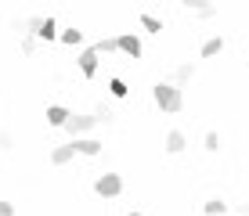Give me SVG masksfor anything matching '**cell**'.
I'll return each instance as SVG.
<instances>
[{
    "label": "cell",
    "mask_w": 249,
    "mask_h": 216,
    "mask_svg": "<svg viewBox=\"0 0 249 216\" xmlns=\"http://www.w3.org/2000/svg\"><path fill=\"white\" fill-rule=\"evenodd\" d=\"M33 40H58V22L54 18H51V15H47V18H40L36 22V29H33Z\"/></svg>",
    "instance_id": "obj_5"
},
{
    "label": "cell",
    "mask_w": 249,
    "mask_h": 216,
    "mask_svg": "<svg viewBox=\"0 0 249 216\" xmlns=\"http://www.w3.org/2000/svg\"><path fill=\"white\" fill-rule=\"evenodd\" d=\"M11 148H15V137L4 130V133H0V151H11Z\"/></svg>",
    "instance_id": "obj_22"
},
{
    "label": "cell",
    "mask_w": 249,
    "mask_h": 216,
    "mask_svg": "<svg viewBox=\"0 0 249 216\" xmlns=\"http://www.w3.org/2000/svg\"><path fill=\"white\" fill-rule=\"evenodd\" d=\"M94 123H105V126H108V123H116V112H112V108H108V105H105V101H101V105H98V108H94Z\"/></svg>",
    "instance_id": "obj_14"
},
{
    "label": "cell",
    "mask_w": 249,
    "mask_h": 216,
    "mask_svg": "<svg viewBox=\"0 0 249 216\" xmlns=\"http://www.w3.org/2000/svg\"><path fill=\"white\" fill-rule=\"evenodd\" d=\"M116 50H123V54H130V58H141V40L134 36V33H123V36H116Z\"/></svg>",
    "instance_id": "obj_4"
},
{
    "label": "cell",
    "mask_w": 249,
    "mask_h": 216,
    "mask_svg": "<svg viewBox=\"0 0 249 216\" xmlns=\"http://www.w3.org/2000/svg\"><path fill=\"white\" fill-rule=\"evenodd\" d=\"M69 116H72V112H69L65 105H51V108H47V123H51V126H65Z\"/></svg>",
    "instance_id": "obj_11"
},
{
    "label": "cell",
    "mask_w": 249,
    "mask_h": 216,
    "mask_svg": "<svg viewBox=\"0 0 249 216\" xmlns=\"http://www.w3.org/2000/svg\"><path fill=\"white\" fill-rule=\"evenodd\" d=\"M80 72L94 80V72H98V54H94V47H83L80 50Z\"/></svg>",
    "instance_id": "obj_6"
},
{
    "label": "cell",
    "mask_w": 249,
    "mask_h": 216,
    "mask_svg": "<svg viewBox=\"0 0 249 216\" xmlns=\"http://www.w3.org/2000/svg\"><path fill=\"white\" fill-rule=\"evenodd\" d=\"M94 126H98V123H94V116H69L62 130H65V133H72V137H83V133H90Z\"/></svg>",
    "instance_id": "obj_3"
},
{
    "label": "cell",
    "mask_w": 249,
    "mask_h": 216,
    "mask_svg": "<svg viewBox=\"0 0 249 216\" xmlns=\"http://www.w3.org/2000/svg\"><path fill=\"white\" fill-rule=\"evenodd\" d=\"M94 54H116V36H105L94 43Z\"/></svg>",
    "instance_id": "obj_17"
},
{
    "label": "cell",
    "mask_w": 249,
    "mask_h": 216,
    "mask_svg": "<svg viewBox=\"0 0 249 216\" xmlns=\"http://www.w3.org/2000/svg\"><path fill=\"white\" fill-rule=\"evenodd\" d=\"M58 40L69 43V47H80V43H83V33H80V29H62V33H58Z\"/></svg>",
    "instance_id": "obj_16"
},
{
    "label": "cell",
    "mask_w": 249,
    "mask_h": 216,
    "mask_svg": "<svg viewBox=\"0 0 249 216\" xmlns=\"http://www.w3.org/2000/svg\"><path fill=\"white\" fill-rule=\"evenodd\" d=\"M33 50H36V40L25 33V36H22V54H25V58H33Z\"/></svg>",
    "instance_id": "obj_21"
},
{
    "label": "cell",
    "mask_w": 249,
    "mask_h": 216,
    "mask_svg": "<svg viewBox=\"0 0 249 216\" xmlns=\"http://www.w3.org/2000/svg\"><path fill=\"white\" fill-rule=\"evenodd\" d=\"M228 209H231V205H228V202H224V198H220V195H213L210 202L202 205V213H206V216H224Z\"/></svg>",
    "instance_id": "obj_10"
},
{
    "label": "cell",
    "mask_w": 249,
    "mask_h": 216,
    "mask_svg": "<svg viewBox=\"0 0 249 216\" xmlns=\"http://www.w3.org/2000/svg\"><path fill=\"white\" fill-rule=\"evenodd\" d=\"M184 7H188V11H195L199 18H213V15H217V7H213V4H202V0H184Z\"/></svg>",
    "instance_id": "obj_12"
},
{
    "label": "cell",
    "mask_w": 249,
    "mask_h": 216,
    "mask_svg": "<svg viewBox=\"0 0 249 216\" xmlns=\"http://www.w3.org/2000/svg\"><path fill=\"white\" fill-rule=\"evenodd\" d=\"M130 216H141V213H130Z\"/></svg>",
    "instance_id": "obj_24"
},
{
    "label": "cell",
    "mask_w": 249,
    "mask_h": 216,
    "mask_svg": "<svg viewBox=\"0 0 249 216\" xmlns=\"http://www.w3.org/2000/svg\"><path fill=\"white\" fill-rule=\"evenodd\" d=\"M0 216H15V205L11 202H0Z\"/></svg>",
    "instance_id": "obj_23"
},
{
    "label": "cell",
    "mask_w": 249,
    "mask_h": 216,
    "mask_svg": "<svg viewBox=\"0 0 249 216\" xmlns=\"http://www.w3.org/2000/svg\"><path fill=\"white\" fill-rule=\"evenodd\" d=\"M137 22L144 25V33H162V22H159V18H152V15H141Z\"/></svg>",
    "instance_id": "obj_18"
},
{
    "label": "cell",
    "mask_w": 249,
    "mask_h": 216,
    "mask_svg": "<svg viewBox=\"0 0 249 216\" xmlns=\"http://www.w3.org/2000/svg\"><path fill=\"white\" fill-rule=\"evenodd\" d=\"M202 148H206V151H220V133H217V130H210V133H206Z\"/></svg>",
    "instance_id": "obj_19"
},
{
    "label": "cell",
    "mask_w": 249,
    "mask_h": 216,
    "mask_svg": "<svg viewBox=\"0 0 249 216\" xmlns=\"http://www.w3.org/2000/svg\"><path fill=\"white\" fill-rule=\"evenodd\" d=\"M94 191H98L101 198H116V195H123V177H119V173H101V177L94 180Z\"/></svg>",
    "instance_id": "obj_2"
},
{
    "label": "cell",
    "mask_w": 249,
    "mask_h": 216,
    "mask_svg": "<svg viewBox=\"0 0 249 216\" xmlns=\"http://www.w3.org/2000/svg\"><path fill=\"white\" fill-rule=\"evenodd\" d=\"M72 151L94 159V155H101V141H94V137H76V141H72Z\"/></svg>",
    "instance_id": "obj_7"
},
{
    "label": "cell",
    "mask_w": 249,
    "mask_h": 216,
    "mask_svg": "<svg viewBox=\"0 0 249 216\" xmlns=\"http://www.w3.org/2000/svg\"><path fill=\"white\" fill-rule=\"evenodd\" d=\"M108 90H112V98H126V94H130V86H126L123 80H108Z\"/></svg>",
    "instance_id": "obj_20"
},
{
    "label": "cell",
    "mask_w": 249,
    "mask_h": 216,
    "mask_svg": "<svg viewBox=\"0 0 249 216\" xmlns=\"http://www.w3.org/2000/svg\"><path fill=\"white\" fill-rule=\"evenodd\" d=\"M220 50H224V36H213V40L202 43V58H213V54H220Z\"/></svg>",
    "instance_id": "obj_15"
},
{
    "label": "cell",
    "mask_w": 249,
    "mask_h": 216,
    "mask_svg": "<svg viewBox=\"0 0 249 216\" xmlns=\"http://www.w3.org/2000/svg\"><path fill=\"white\" fill-rule=\"evenodd\" d=\"M152 98H156V105L162 108V112H170V116H177V112L184 108V94L177 90V86H170V83H156L152 86Z\"/></svg>",
    "instance_id": "obj_1"
},
{
    "label": "cell",
    "mask_w": 249,
    "mask_h": 216,
    "mask_svg": "<svg viewBox=\"0 0 249 216\" xmlns=\"http://www.w3.org/2000/svg\"><path fill=\"white\" fill-rule=\"evenodd\" d=\"M72 155H76V151H72V144H58V148L51 151V166H65Z\"/></svg>",
    "instance_id": "obj_13"
},
{
    "label": "cell",
    "mask_w": 249,
    "mask_h": 216,
    "mask_svg": "<svg viewBox=\"0 0 249 216\" xmlns=\"http://www.w3.org/2000/svg\"><path fill=\"white\" fill-rule=\"evenodd\" d=\"M162 148H166L170 155H181V151L188 148V144H184V133H181V130H170V133H166V144H162Z\"/></svg>",
    "instance_id": "obj_9"
},
{
    "label": "cell",
    "mask_w": 249,
    "mask_h": 216,
    "mask_svg": "<svg viewBox=\"0 0 249 216\" xmlns=\"http://www.w3.org/2000/svg\"><path fill=\"white\" fill-rule=\"evenodd\" d=\"M192 76H195V62H181V65L174 68V83H170V86H177V90H181L184 83H192Z\"/></svg>",
    "instance_id": "obj_8"
}]
</instances>
